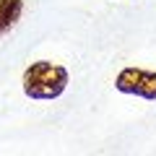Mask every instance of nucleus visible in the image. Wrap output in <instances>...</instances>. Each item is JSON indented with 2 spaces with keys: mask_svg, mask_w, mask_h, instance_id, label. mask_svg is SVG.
Masks as SVG:
<instances>
[{
  "mask_svg": "<svg viewBox=\"0 0 156 156\" xmlns=\"http://www.w3.org/2000/svg\"><path fill=\"white\" fill-rule=\"evenodd\" d=\"M115 89L120 94H130V96H140L146 101H156V70L122 68L115 78Z\"/></svg>",
  "mask_w": 156,
  "mask_h": 156,
  "instance_id": "obj_2",
  "label": "nucleus"
},
{
  "mask_svg": "<svg viewBox=\"0 0 156 156\" xmlns=\"http://www.w3.org/2000/svg\"><path fill=\"white\" fill-rule=\"evenodd\" d=\"M23 0H0V34L11 31L16 21L21 18Z\"/></svg>",
  "mask_w": 156,
  "mask_h": 156,
  "instance_id": "obj_3",
  "label": "nucleus"
},
{
  "mask_svg": "<svg viewBox=\"0 0 156 156\" xmlns=\"http://www.w3.org/2000/svg\"><path fill=\"white\" fill-rule=\"evenodd\" d=\"M68 70L52 60H37L23 70V94L37 101H52L65 94L68 89Z\"/></svg>",
  "mask_w": 156,
  "mask_h": 156,
  "instance_id": "obj_1",
  "label": "nucleus"
}]
</instances>
